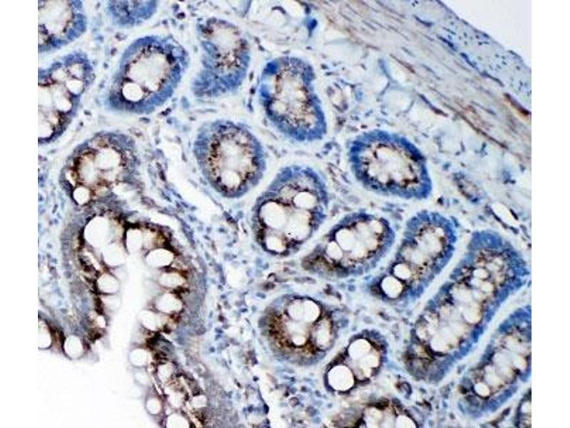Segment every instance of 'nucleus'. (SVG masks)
Listing matches in <instances>:
<instances>
[{
    "label": "nucleus",
    "mask_w": 570,
    "mask_h": 428,
    "mask_svg": "<svg viewBox=\"0 0 570 428\" xmlns=\"http://www.w3.org/2000/svg\"><path fill=\"white\" fill-rule=\"evenodd\" d=\"M328 210V192L321 175L311 167L291 168L262 210L267 248L276 254L296 253L325 223Z\"/></svg>",
    "instance_id": "f257e3e1"
},
{
    "label": "nucleus",
    "mask_w": 570,
    "mask_h": 428,
    "mask_svg": "<svg viewBox=\"0 0 570 428\" xmlns=\"http://www.w3.org/2000/svg\"><path fill=\"white\" fill-rule=\"evenodd\" d=\"M395 232L385 217L367 211L346 214L323 234L305 258L310 270L346 276L366 272L390 253Z\"/></svg>",
    "instance_id": "f03ea898"
},
{
    "label": "nucleus",
    "mask_w": 570,
    "mask_h": 428,
    "mask_svg": "<svg viewBox=\"0 0 570 428\" xmlns=\"http://www.w3.org/2000/svg\"><path fill=\"white\" fill-rule=\"evenodd\" d=\"M349 163L356 181L378 195L422 199L430 192V179L419 156L403 140L386 133L358 139Z\"/></svg>",
    "instance_id": "7ed1b4c3"
},
{
    "label": "nucleus",
    "mask_w": 570,
    "mask_h": 428,
    "mask_svg": "<svg viewBox=\"0 0 570 428\" xmlns=\"http://www.w3.org/2000/svg\"><path fill=\"white\" fill-rule=\"evenodd\" d=\"M188 63L187 53L172 38L141 39L123 61L113 89L128 109L150 112L172 96Z\"/></svg>",
    "instance_id": "20e7f679"
},
{
    "label": "nucleus",
    "mask_w": 570,
    "mask_h": 428,
    "mask_svg": "<svg viewBox=\"0 0 570 428\" xmlns=\"http://www.w3.org/2000/svg\"><path fill=\"white\" fill-rule=\"evenodd\" d=\"M309 74L301 61L284 57L266 65L259 82V98L269 120L299 141H312L323 134Z\"/></svg>",
    "instance_id": "39448f33"
},
{
    "label": "nucleus",
    "mask_w": 570,
    "mask_h": 428,
    "mask_svg": "<svg viewBox=\"0 0 570 428\" xmlns=\"http://www.w3.org/2000/svg\"><path fill=\"white\" fill-rule=\"evenodd\" d=\"M197 32L202 66L193 83L194 93L215 98L237 89L247 76L251 58L243 33L234 24L218 18L201 23Z\"/></svg>",
    "instance_id": "423d86ee"
},
{
    "label": "nucleus",
    "mask_w": 570,
    "mask_h": 428,
    "mask_svg": "<svg viewBox=\"0 0 570 428\" xmlns=\"http://www.w3.org/2000/svg\"><path fill=\"white\" fill-rule=\"evenodd\" d=\"M196 153L201 163L214 174H250L261 164L262 153L255 136L239 123L215 120L204 126L196 141Z\"/></svg>",
    "instance_id": "0eeeda50"
},
{
    "label": "nucleus",
    "mask_w": 570,
    "mask_h": 428,
    "mask_svg": "<svg viewBox=\"0 0 570 428\" xmlns=\"http://www.w3.org/2000/svg\"><path fill=\"white\" fill-rule=\"evenodd\" d=\"M451 235L450 227L439 215L428 213L415 215L408 221L380 282L392 285L401 292L402 281L410 279L415 270L425 268L450 253Z\"/></svg>",
    "instance_id": "6e6552de"
},
{
    "label": "nucleus",
    "mask_w": 570,
    "mask_h": 428,
    "mask_svg": "<svg viewBox=\"0 0 570 428\" xmlns=\"http://www.w3.org/2000/svg\"><path fill=\"white\" fill-rule=\"evenodd\" d=\"M83 62L69 61L54 67L38 84V128L54 131L69 122L76 97L88 82V74Z\"/></svg>",
    "instance_id": "1a4fd4ad"
},
{
    "label": "nucleus",
    "mask_w": 570,
    "mask_h": 428,
    "mask_svg": "<svg viewBox=\"0 0 570 428\" xmlns=\"http://www.w3.org/2000/svg\"><path fill=\"white\" fill-rule=\"evenodd\" d=\"M79 9L70 1H39V49L58 46L77 37L83 27V16Z\"/></svg>",
    "instance_id": "9d476101"
}]
</instances>
